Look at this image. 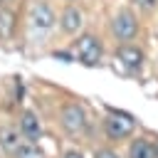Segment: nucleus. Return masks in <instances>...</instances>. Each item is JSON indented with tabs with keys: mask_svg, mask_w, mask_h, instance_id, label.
<instances>
[{
	"mask_svg": "<svg viewBox=\"0 0 158 158\" xmlns=\"http://www.w3.org/2000/svg\"><path fill=\"white\" fill-rule=\"evenodd\" d=\"M101 42L94 37V35H81L77 42H74V59L86 64V67H96L101 62Z\"/></svg>",
	"mask_w": 158,
	"mask_h": 158,
	"instance_id": "f257e3e1",
	"label": "nucleus"
},
{
	"mask_svg": "<svg viewBox=\"0 0 158 158\" xmlns=\"http://www.w3.org/2000/svg\"><path fill=\"white\" fill-rule=\"evenodd\" d=\"M59 123H62V128L67 131V133H72V136H79V133H84L86 131V111H84V106L81 104H64V109H62V114H59Z\"/></svg>",
	"mask_w": 158,
	"mask_h": 158,
	"instance_id": "f03ea898",
	"label": "nucleus"
},
{
	"mask_svg": "<svg viewBox=\"0 0 158 158\" xmlns=\"http://www.w3.org/2000/svg\"><path fill=\"white\" fill-rule=\"evenodd\" d=\"M111 35L118 40V42H131L136 35H138V22H136V15L131 10H118L111 20Z\"/></svg>",
	"mask_w": 158,
	"mask_h": 158,
	"instance_id": "7ed1b4c3",
	"label": "nucleus"
},
{
	"mask_svg": "<svg viewBox=\"0 0 158 158\" xmlns=\"http://www.w3.org/2000/svg\"><path fill=\"white\" fill-rule=\"evenodd\" d=\"M133 118L128 114H121V111H109V116L104 118V131L109 138L114 141H121V138H128L133 133Z\"/></svg>",
	"mask_w": 158,
	"mask_h": 158,
	"instance_id": "20e7f679",
	"label": "nucleus"
},
{
	"mask_svg": "<svg viewBox=\"0 0 158 158\" xmlns=\"http://www.w3.org/2000/svg\"><path fill=\"white\" fill-rule=\"evenodd\" d=\"M27 17H30V25H32L35 30H42V32L52 30L54 22H57V15H54V10L47 5V0H35V2L30 5Z\"/></svg>",
	"mask_w": 158,
	"mask_h": 158,
	"instance_id": "39448f33",
	"label": "nucleus"
},
{
	"mask_svg": "<svg viewBox=\"0 0 158 158\" xmlns=\"http://www.w3.org/2000/svg\"><path fill=\"white\" fill-rule=\"evenodd\" d=\"M116 57H118L121 67H123L126 72H131V74L143 67V52H141L136 44H121V47L116 49Z\"/></svg>",
	"mask_w": 158,
	"mask_h": 158,
	"instance_id": "423d86ee",
	"label": "nucleus"
},
{
	"mask_svg": "<svg viewBox=\"0 0 158 158\" xmlns=\"http://www.w3.org/2000/svg\"><path fill=\"white\" fill-rule=\"evenodd\" d=\"M17 128H20V133H22L27 141H37V138L42 136V123H40V118H37L35 111H22Z\"/></svg>",
	"mask_w": 158,
	"mask_h": 158,
	"instance_id": "0eeeda50",
	"label": "nucleus"
},
{
	"mask_svg": "<svg viewBox=\"0 0 158 158\" xmlns=\"http://www.w3.org/2000/svg\"><path fill=\"white\" fill-rule=\"evenodd\" d=\"M22 141H25V136L20 133L17 126H2L0 128V151H5L7 156H12Z\"/></svg>",
	"mask_w": 158,
	"mask_h": 158,
	"instance_id": "6e6552de",
	"label": "nucleus"
},
{
	"mask_svg": "<svg viewBox=\"0 0 158 158\" xmlns=\"http://www.w3.org/2000/svg\"><path fill=\"white\" fill-rule=\"evenodd\" d=\"M81 10L79 7H74V5H69V7H64V12L59 15V27L67 32V35H74V32H79V27H81Z\"/></svg>",
	"mask_w": 158,
	"mask_h": 158,
	"instance_id": "1a4fd4ad",
	"label": "nucleus"
},
{
	"mask_svg": "<svg viewBox=\"0 0 158 158\" xmlns=\"http://www.w3.org/2000/svg\"><path fill=\"white\" fill-rule=\"evenodd\" d=\"M128 158H158V151L151 141L146 138H136L128 148Z\"/></svg>",
	"mask_w": 158,
	"mask_h": 158,
	"instance_id": "9d476101",
	"label": "nucleus"
},
{
	"mask_svg": "<svg viewBox=\"0 0 158 158\" xmlns=\"http://www.w3.org/2000/svg\"><path fill=\"white\" fill-rule=\"evenodd\" d=\"M12 158H44V151L37 146V141H22L20 148L12 153Z\"/></svg>",
	"mask_w": 158,
	"mask_h": 158,
	"instance_id": "9b49d317",
	"label": "nucleus"
},
{
	"mask_svg": "<svg viewBox=\"0 0 158 158\" xmlns=\"http://www.w3.org/2000/svg\"><path fill=\"white\" fill-rule=\"evenodd\" d=\"M15 27V15L7 7H0V37H7Z\"/></svg>",
	"mask_w": 158,
	"mask_h": 158,
	"instance_id": "f8f14e48",
	"label": "nucleus"
},
{
	"mask_svg": "<svg viewBox=\"0 0 158 158\" xmlns=\"http://www.w3.org/2000/svg\"><path fill=\"white\" fill-rule=\"evenodd\" d=\"M94 158H118L114 151H109V148H99L96 153H94Z\"/></svg>",
	"mask_w": 158,
	"mask_h": 158,
	"instance_id": "ddd939ff",
	"label": "nucleus"
},
{
	"mask_svg": "<svg viewBox=\"0 0 158 158\" xmlns=\"http://www.w3.org/2000/svg\"><path fill=\"white\" fill-rule=\"evenodd\" d=\"M138 7H143V10H151L153 5H156V0H133Z\"/></svg>",
	"mask_w": 158,
	"mask_h": 158,
	"instance_id": "4468645a",
	"label": "nucleus"
},
{
	"mask_svg": "<svg viewBox=\"0 0 158 158\" xmlns=\"http://www.w3.org/2000/svg\"><path fill=\"white\" fill-rule=\"evenodd\" d=\"M62 158H84V156H81L79 151H67V153H64Z\"/></svg>",
	"mask_w": 158,
	"mask_h": 158,
	"instance_id": "2eb2a0df",
	"label": "nucleus"
},
{
	"mask_svg": "<svg viewBox=\"0 0 158 158\" xmlns=\"http://www.w3.org/2000/svg\"><path fill=\"white\" fill-rule=\"evenodd\" d=\"M0 2H2V0H0Z\"/></svg>",
	"mask_w": 158,
	"mask_h": 158,
	"instance_id": "dca6fc26",
	"label": "nucleus"
}]
</instances>
